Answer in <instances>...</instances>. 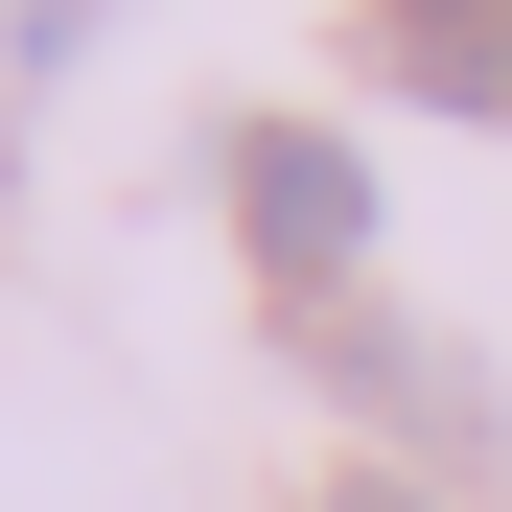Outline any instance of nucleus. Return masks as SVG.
<instances>
[{"mask_svg": "<svg viewBox=\"0 0 512 512\" xmlns=\"http://www.w3.org/2000/svg\"><path fill=\"white\" fill-rule=\"evenodd\" d=\"M233 233H256V280H350V256H373V163L350 140H326V117H233Z\"/></svg>", "mask_w": 512, "mask_h": 512, "instance_id": "obj_1", "label": "nucleus"}, {"mask_svg": "<svg viewBox=\"0 0 512 512\" xmlns=\"http://www.w3.org/2000/svg\"><path fill=\"white\" fill-rule=\"evenodd\" d=\"M373 94H419V117H512V0H373Z\"/></svg>", "mask_w": 512, "mask_h": 512, "instance_id": "obj_2", "label": "nucleus"}, {"mask_svg": "<svg viewBox=\"0 0 512 512\" xmlns=\"http://www.w3.org/2000/svg\"><path fill=\"white\" fill-rule=\"evenodd\" d=\"M326 512H419V489H326Z\"/></svg>", "mask_w": 512, "mask_h": 512, "instance_id": "obj_3", "label": "nucleus"}]
</instances>
